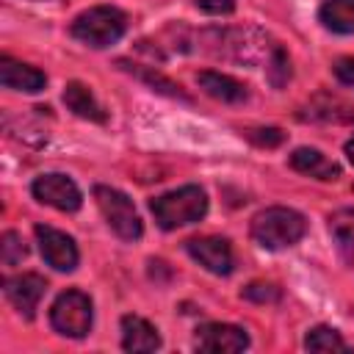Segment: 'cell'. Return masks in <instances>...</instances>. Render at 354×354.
<instances>
[{"mask_svg":"<svg viewBox=\"0 0 354 354\" xmlns=\"http://www.w3.org/2000/svg\"><path fill=\"white\" fill-rule=\"evenodd\" d=\"M318 17L335 33H354V0H324Z\"/></svg>","mask_w":354,"mask_h":354,"instance_id":"cell-19","label":"cell"},{"mask_svg":"<svg viewBox=\"0 0 354 354\" xmlns=\"http://www.w3.org/2000/svg\"><path fill=\"white\" fill-rule=\"evenodd\" d=\"M216 47H210L213 55L221 58H232V61H243V64H257V61H268L274 44H266V36L257 28H232V30H210Z\"/></svg>","mask_w":354,"mask_h":354,"instance_id":"cell-4","label":"cell"},{"mask_svg":"<svg viewBox=\"0 0 354 354\" xmlns=\"http://www.w3.org/2000/svg\"><path fill=\"white\" fill-rule=\"evenodd\" d=\"M149 210L163 230H177L185 224H196L207 213V196L199 185H183L149 202Z\"/></svg>","mask_w":354,"mask_h":354,"instance_id":"cell-2","label":"cell"},{"mask_svg":"<svg viewBox=\"0 0 354 354\" xmlns=\"http://www.w3.org/2000/svg\"><path fill=\"white\" fill-rule=\"evenodd\" d=\"M290 169H296L299 174H307L313 180H324V183H335L340 177V166L326 158L321 149H313V147H299L290 152L288 158Z\"/></svg>","mask_w":354,"mask_h":354,"instance_id":"cell-12","label":"cell"},{"mask_svg":"<svg viewBox=\"0 0 354 354\" xmlns=\"http://www.w3.org/2000/svg\"><path fill=\"white\" fill-rule=\"evenodd\" d=\"M329 235L346 260H354V207H340L329 216Z\"/></svg>","mask_w":354,"mask_h":354,"instance_id":"cell-18","label":"cell"},{"mask_svg":"<svg viewBox=\"0 0 354 354\" xmlns=\"http://www.w3.org/2000/svg\"><path fill=\"white\" fill-rule=\"evenodd\" d=\"M241 296L246 301H254V304H274V301L282 299V290L277 285H271V282H252V285H246L241 290Z\"/></svg>","mask_w":354,"mask_h":354,"instance_id":"cell-23","label":"cell"},{"mask_svg":"<svg viewBox=\"0 0 354 354\" xmlns=\"http://www.w3.org/2000/svg\"><path fill=\"white\" fill-rule=\"evenodd\" d=\"M122 348L130 354H149L160 348V335L141 315H124L122 318Z\"/></svg>","mask_w":354,"mask_h":354,"instance_id":"cell-14","label":"cell"},{"mask_svg":"<svg viewBox=\"0 0 354 354\" xmlns=\"http://www.w3.org/2000/svg\"><path fill=\"white\" fill-rule=\"evenodd\" d=\"M124 72H130L133 77H138L141 83H147L152 91H158V94H166V97H171V100H191L185 91H183V86L180 83H174V80H169L163 72H158L155 66H141V64H133V61H124V58H119L116 61Z\"/></svg>","mask_w":354,"mask_h":354,"instance_id":"cell-16","label":"cell"},{"mask_svg":"<svg viewBox=\"0 0 354 354\" xmlns=\"http://www.w3.org/2000/svg\"><path fill=\"white\" fill-rule=\"evenodd\" d=\"M30 194L41 202V205H50L55 210H64V213H75L80 205H83V194L80 188L66 177V174H41L33 180L30 185Z\"/></svg>","mask_w":354,"mask_h":354,"instance_id":"cell-7","label":"cell"},{"mask_svg":"<svg viewBox=\"0 0 354 354\" xmlns=\"http://www.w3.org/2000/svg\"><path fill=\"white\" fill-rule=\"evenodd\" d=\"M33 232H36L39 252H41L47 266H53L55 271H75L80 254H77L75 241L66 232H61L55 227H47V224H36Z\"/></svg>","mask_w":354,"mask_h":354,"instance_id":"cell-8","label":"cell"},{"mask_svg":"<svg viewBox=\"0 0 354 354\" xmlns=\"http://www.w3.org/2000/svg\"><path fill=\"white\" fill-rule=\"evenodd\" d=\"M64 105H66L75 116L88 119V122H105V119H108L105 111L100 108V102L94 100V94L88 91V86H83V83H77V80L66 83V88H64Z\"/></svg>","mask_w":354,"mask_h":354,"instance_id":"cell-17","label":"cell"},{"mask_svg":"<svg viewBox=\"0 0 354 354\" xmlns=\"http://www.w3.org/2000/svg\"><path fill=\"white\" fill-rule=\"evenodd\" d=\"M196 83H199V88L207 94V97H213V100H218V102H243L246 97H249V91H246V83H241V80H235V77H230V75H221V72H213V69H205V72H199L196 75Z\"/></svg>","mask_w":354,"mask_h":354,"instance_id":"cell-15","label":"cell"},{"mask_svg":"<svg viewBox=\"0 0 354 354\" xmlns=\"http://www.w3.org/2000/svg\"><path fill=\"white\" fill-rule=\"evenodd\" d=\"M246 138L252 141V144H257V147H279L282 141H285V133L279 130V127H252V130H246Z\"/></svg>","mask_w":354,"mask_h":354,"instance_id":"cell-24","label":"cell"},{"mask_svg":"<svg viewBox=\"0 0 354 354\" xmlns=\"http://www.w3.org/2000/svg\"><path fill=\"white\" fill-rule=\"evenodd\" d=\"M185 249H188V254H191L205 271H210V274L227 277V274H232V268H235L232 246H230L224 238H216V235L191 238V241H185Z\"/></svg>","mask_w":354,"mask_h":354,"instance_id":"cell-9","label":"cell"},{"mask_svg":"<svg viewBox=\"0 0 354 354\" xmlns=\"http://www.w3.org/2000/svg\"><path fill=\"white\" fill-rule=\"evenodd\" d=\"M94 199L100 205V213L105 216L108 227L122 238V241H138L144 232V224L133 207V199L111 185H97L94 188Z\"/></svg>","mask_w":354,"mask_h":354,"instance_id":"cell-5","label":"cell"},{"mask_svg":"<svg viewBox=\"0 0 354 354\" xmlns=\"http://www.w3.org/2000/svg\"><path fill=\"white\" fill-rule=\"evenodd\" d=\"M304 348L307 351H318V354H329V351H351L348 343L340 337L337 329L332 326H315L307 332L304 337Z\"/></svg>","mask_w":354,"mask_h":354,"instance_id":"cell-20","label":"cell"},{"mask_svg":"<svg viewBox=\"0 0 354 354\" xmlns=\"http://www.w3.org/2000/svg\"><path fill=\"white\" fill-rule=\"evenodd\" d=\"M25 254H28V246H25L22 235L14 232V230L3 232V238H0V260L6 266H17V263H22Z\"/></svg>","mask_w":354,"mask_h":354,"instance_id":"cell-22","label":"cell"},{"mask_svg":"<svg viewBox=\"0 0 354 354\" xmlns=\"http://www.w3.org/2000/svg\"><path fill=\"white\" fill-rule=\"evenodd\" d=\"M346 155H348V160H351V166H354V138L346 141Z\"/></svg>","mask_w":354,"mask_h":354,"instance_id":"cell-27","label":"cell"},{"mask_svg":"<svg viewBox=\"0 0 354 354\" xmlns=\"http://www.w3.org/2000/svg\"><path fill=\"white\" fill-rule=\"evenodd\" d=\"M196 8H202L205 14H232L235 11V0H196Z\"/></svg>","mask_w":354,"mask_h":354,"instance_id":"cell-26","label":"cell"},{"mask_svg":"<svg viewBox=\"0 0 354 354\" xmlns=\"http://www.w3.org/2000/svg\"><path fill=\"white\" fill-rule=\"evenodd\" d=\"M194 346L205 354H238L249 346V335L232 324H202L196 329Z\"/></svg>","mask_w":354,"mask_h":354,"instance_id":"cell-10","label":"cell"},{"mask_svg":"<svg viewBox=\"0 0 354 354\" xmlns=\"http://www.w3.org/2000/svg\"><path fill=\"white\" fill-rule=\"evenodd\" d=\"M266 77H268V83L274 88H282L290 80V58L279 44H274V50H271V55L266 61Z\"/></svg>","mask_w":354,"mask_h":354,"instance_id":"cell-21","label":"cell"},{"mask_svg":"<svg viewBox=\"0 0 354 354\" xmlns=\"http://www.w3.org/2000/svg\"><path fill=\"white\" fill-rule=\"evenodd\" d=\"M91 299L83 290H64L50 307V324L58 335L86 337L91 332Z\"/></svg>","mask_w":354,"mask_h":354,"instance_id":"cell-6","label":"cell"},{"mask_svg":"<svg viewBox=\"0 0 354 354\" xmlns=\"http://www.w3.org/2000/svg\"><path fill=\"white\" fill-rule=\"evenodd\" d=\"M124 30H127V17H124V11H119L113 6H94L83 14H77L69 28V33L77 41L97 47V50L116 44L124 36Z\"/></svg>","mask_w":354,"mask_h":354,"instance_id":"cell-3","label":"cell"},{"mask_svg":"<svg viewBox=\"0 0 354 354\" xmlns=\"http://www.w3.org/2000/svg\"><path fill=\"white\" fill-rule=\"evenodd\" d=\"M0 83L6 88H14V91H25V94H36L44 88L47 77L41 69L30 66V64H22V61H14L8 55L0 58Z\"/></svg>","mask_w":354,"mask_h":354,"instance_id":"cell-13","label":"cell"},{"mask_svg":"<svg viewBox=\"0 0 354 354\" xmlns=\"http://www.w3.org/2000/svg\"><path fill=\"white\" fill-rule=\"evenodd\" d=\"M332 72H335V77H337L346 88L354 91V58H337V61L332 64Z\"/></svg>","mask_w":354,"mask_h":354,"instance_id":"cell-25","label":"cell"},{"mask_svg":"<svg viewBox=\"0 0 354 354\" xmlns=\"http://www.w3.org/2000/svg\"><path fill=\"white\" fill-rule=\"evenodd\" d=\"M3 290H6L8 301L14 304V310L22 318H33V313H36L44 290H47V282H44V277H39L33 271H25V274L3 279Z\"/></svg>","mask_w":354,"mask_h":354,"instance_id":"cell-11","label":"cell"},{"mask_svg":"<svg viewBox=\"0 0 354 354\" xmlns=\"http://www.w3.org/2000/svg\"><path fill=\"white\" fill-rule=\"evenodd\" d=\"M307 232V221L299 210L293 207H266L252 218V238L263 249H288L299 243Z\"/></svg>","mask_w":354,"mask_h":354,"instance_id":"cell-1","label":"cell"}]
</instances>
